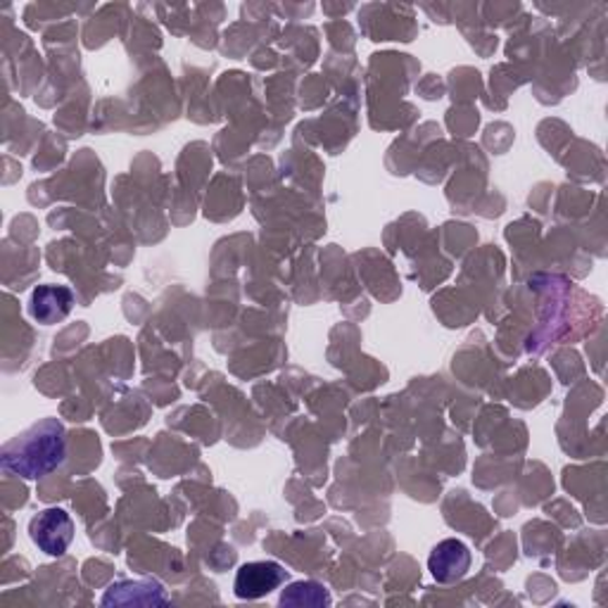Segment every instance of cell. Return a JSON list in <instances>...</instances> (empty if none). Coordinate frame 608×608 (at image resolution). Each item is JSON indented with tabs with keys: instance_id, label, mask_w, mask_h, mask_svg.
Masks as SVG:
<instances>
[{
	"instance_id": "7a4b0ae2",
	"label": "cell",
	"mask_w": 608,
	"mask_h": 608,
	"mask_svg": "<svg viewBox=\"0 0 608 608\" xmlns=\"http://www.w3.org/2000/svg\"><path fill=\"white\" fill-rule=\"evenodd\" d=\"M29 538L43 554L63 556L74 540V521L65 509H45L29 523Z\"/></svg>"
},
{
	"instance_id": "6da1fadb",
	"label": "cell",
	"mask_w": 608,
	"mask_h": 608,
	"mask_svg": "<svg viewBox=\"0 0 608 608\" xmlns=\"http://www.w3.org/2000/svg\"><path fill=\"white\" fill-rule=\"evenodd\" d=\"M65 428L57 419H43L3 447V468L22 478H43L65 462Z\"/></svg>"
},
{
	"instance_id": "8992f818",
	"label": "cell",
	"mask_w": 608,
	"mask_h": 608,
	"mask_svg": "<svg viewBox=\"0 0 608 608\" xmlns=\"http://www.w3.org/2000/svg\"><path fill=\"white\" fill-rule=\"evenodd\" d=\"M170 597L160 583L155 580H135V583H117L108 589L102 606H158L166 604Z\"/></svg>"
},
{
	"instance_id": "52a82bcc",
	"label": "cell",
	"mask_w": 608,
	"mask_h": 608,
	"mask_svg": "<svg viewBox=\"0 0 608 608\" xmlns=\"http://www.w3.org/2000/svg\"><path fill=\"white\" fill-rule=\"evenodd\" d=\"M281 606H330V595L318 583H295L281 595Z\"/></svg>"
},
{
	"instance_id": "277c9868",
	"label": "cell",
	"mask_w": 608,
	"mask_h": 608,
	"mask_svg": "<svg viewBox=\"0 0 608 608\" xmlns=\"http://www.w3.org/2000/svg\"><path fill=\"white\" fill-rule=\"evenodd\" d=\"M470 568V552L462 540H443L428 558V571L439 585H454L466 577Z\"/></svg>"
},
{
	"instance_id": "3957f363",
	"label": "cell",
	"mask_w": 608,
	"mask_h": 608,
	"mask_svg": "<svg viewBox=\"0 0 608 608\" xmlns=\"http://www.w3.org/2000/svg\"><path fill=\"white\" fill-rule=\"evenodd\" d=\"M287 580V571L276 564V561H252V564H242L236 573V597L238 599H262L279 589Z\"/></svg>"
},
{
	"instance_id": "5b68a950",
	"label": "cell",
	"mask_w": 608,
	"mask_h": 608,
	"mask_svg": "<svg viewBox=\"0 0 608 608\" xmlns=\"http://www.w3.org/2000/svg\"><path fill=\"white\" fill-rule=\"evenodd\" d=\"M74 307V293L67 285H39L29 302V312L43 326L59 324Z\"/></svg>"
}]
</instances>
